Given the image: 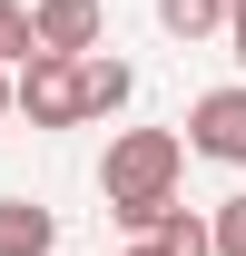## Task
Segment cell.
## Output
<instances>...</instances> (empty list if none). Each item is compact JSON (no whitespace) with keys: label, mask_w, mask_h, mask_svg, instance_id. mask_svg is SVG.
Segmentation results:
<instances>
[{"label":"cell","mask_w":246,"mask_h":256,"mask_svg":"<svg viewBox=\"0 0 246 256\" xmlns=\"http://www.w3.org/2000/svg\"><path fill=\"white\" fill-rule=\"evenodd\" d=\"M178 168H187L178 128H118V138H108V168H98L108 217H118L128 236H148V226L178 207Z\"/></svg>","instance_id":"cell-1"},{"label":"cell","mask_w":246,"mask_h":256,"mask_svg":"<svg viewBox=\"0 0 246 256\" xmlns=\"http://www.w3.org/2000/svg\"><path fill=\"white\" fill-rule=\"evenodd\" d=\"M10 108H20L30 128H79V69L30 50V60H20V79H10Z\"/></svg>","instance_id":"cell-2"},{"label":"cell","mask_w":246,"mask_h":256,"mask_svg":"<svg viewBox=\"0 0 246 256\" xmlns=\"http://www.w3.org/2000/svg\"><path fill=\"white\" fill-rule=\"evenodd\" d=\"M178 148H197V158H216V168H246V79L236 89H207L197 108H187Z\"/></svg>","instance_id":"cell-3"},{"label":"cell","mask_w":246,"mask_h":256,"mask_svg":"<svg viewBox=\"0 0 246 256\" xmlns=\"http://www.w3.org/2000/svg\"><path fill=\"white\" fill-rule=\"evenodd\" d=\"M30 50L40 60H89L98 50V0H40L30 10Z\"/></svg>","instance_id":"cell-4"},{"label":"cell","mask_w":246,"mask_h":256,"mask_svg":"<svg viewBox=\"0 0 246 256\" xmlns=\"http://www.w3.org/2000/svg\"><path fill=\"white\" fill-rule=\"evenodd\" d=\"M69 69H79V118H108V108L138 98V69L108 60V50H89V60H69Z\"/></svg>","instance_id":"cell-5"},{"label":"cell","mask_w":246,"mask_h":256,"mask_svg":"<svg viewBox=\"0 0 246 256\" xmlns=\"http://www.w3.org/2000/svg\"><path fill=\"white\" fill-rule=\"evenodd\" d=\"M0 256H60V217L40 197H0Z\"/></svg>","instance_id":"cell-6"},{"label":"cell","mask_w":246,"mask_h":256,"mask_svg":"<svg viewBox=\"0 0 246 256\" xmlns=\"http://www.w3.org/2000/svg\"><path fill=\"white\" fill-rule=\"evenodd\" d=\"M158 20H168V40H207L226 30V0H158Z\"/></svg>","instance_id":"cell-7"},{"label":"cell","mask_w":246,"mask_h":256,"mask_svg":"<svg viewBox=\"0 0 246 256\" xmlns=\"http://www.w3.org/2000/svg\"><path fill=\"white\" fill-rule=\"evenodd\" d=\"M148 246H158V256H207V217H187V207H168V217L148 226Z\"/></svg>","instance_id":"cell-8"},{"label":"cell","mask_w":246,"mask_h":256,"mask_svg":"<svg viewBox=\"0 0 246 256\" xmlns=\"http://www.w3.org/2000/svg\"><path fill=\"white\" fill-rule=\"evenodd\" d=\"M207 256H246V197H216V217H207Z\"/></svg>","instance_id":"cell-9"},{"label":"cell","mask_w":246,"mask_h":256,"mask_svg":"<svg viewBox=\"0 0 246 256\" xmlns=\"http://www.w3.org/2000/svg\"><path fill=\"white\" fill-rule=\"evenodd\" d=\"M20 60H30V10L0 0V69H20Z\"/></svg>","instance_id":"cell-10"},{"label":"cell","mask_w":246,"mask_h":256,"mask_svg":"<svg viewBox=\"0 0 246 256\" xmlns=\"http://www.w3.org/2000/svg\"><path fill=\"white\" fill-rule=\"evenodd\" d=\"M226 30H246V0H226Z\"/></svg>","instance_id":"cell-11"},{"label":"cell","mask_w":246,"mask_h":256,"mask_svg":"<svg viewBox=\"0 0 246 256\" xmlns=\"http://www.w3.org/2000/svg\"><path fill=\"white\" fill-rule=\"evenodd\" d=\"M226 50H236V69H246V30H226Z\"/></svg>","instance_id":"cell-12"},{"label":"cell","mask_w":246,"mask_h":256,"mask_svg":"<svg viewBox=\"0 0 246 256\" xmlns=\"http://www.w3.org/2000/svg\"><path fill=\"white\" fill-rule=\"evenodd\" d=\"M0 118H10V79H0Z\"/></svg>","instance_id":"cell-13"},{"label":"cell","mask_w":246,"mask_h":256,"mask_svg":"<svg viewBox=\"0 0 246 256\" xmlns=\"http://www.w3.org/2000/svg\"><path fill=\"white\" fill-rule=\"evenodd\" d=\"M128 256H158V246H148V236H138V246H128Z\"/></svg>","instance_id":"cell-14"}]
</instances>
